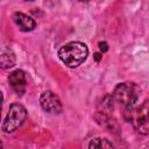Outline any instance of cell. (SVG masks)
<instances>
[{
	"label": "cell",
	"mask_w": 149,
	"mask_h": 149,
	"mask_svg": "<svg viewBox=\"0 0 149 149\" xmlns=\"http://www.w3.org/2000/svg\"><path fill=\"white\" fill-rule=\"evenodd\" d=\"M27 119V111L20 104H12L9 106L8 113L2 123V130L5 133H13L19 127L22 126Z\"/></svg>",
	"instance_id": "cell-3"
},
{
	"label": "cell",
	"mask_w": 149,
	"mask_h": 149,
	"mask_svg": "<svg viewBox=\"0 0 149 149\" xmlns=\"http://www.w3.org/2000/svg\"><path fill=\"white\" fill-rule=\"evenodd\" d=\"M130 119L139 133L143 135L149 134V101H146L141 107H139L135 112L133 108L130 109Z\"/></svg>",
	"instance_id": "cell-4"
},
{
	"label": "cell",
	"mask_w": 149,
	"mask_h": 149,
	"mask_svg": "<svg viewBox=\"0 0 149 149\" xmlns=\"http://www.w3.org/2000/svg\"><path fill=\"white\" fill-rule=\"evenodd\" d=\"M88 148L93 149V148H98V149H104V148H114V144L107 140V139H102V137H97V139H93L90 144H88Z\"/></svg>",
	"instance_id": "cell-9"
},
{
	"label": "cell",
	"mask_w": 149,
	"mask_h": 149,
	"mask_svg": "<svg viewBox=\"0 0 149 149\" xmlns=\"http://www.w3.org/2000/svg\"><path fill=\"white\" fill-rule=\"evenodd\" d=\"M78 1H80V2H86V1H88V0H78Z\"/></svg>",
	"instance_id": "cell-12"
},
{
	"label": "cell",
	"mask_w": 149,
	"mask_h": 149,
	"mask_svg": "<svg viewBox=\"0 0 149 149\" xmlns=\"http://www.w3.org/2000/svg\"><path fill=\"white\" fill-rule=\"evenodd\" d=\"M13 21L21 31H30L36 26L35 20L23 13H15L13 15Z\"/></svg>",
	"instance_id": "cell-7"
},
{
	"label": "cell",
	"mask_w": 149,
	"mask_h": 149,
	"mask_svg": "<svg viewBox=\"0 0 149 149\" xmlns=\"http://www.w3.org/2000/svg\"><path fill=\"white\" fill-rule=\"evenodd\" d=\"M8 81L10 84V86L17 93H22L24 91V87H26V84H27L26 74H24V72L22 70H15V71L9 73Z\"/></svg>",
	"instance_id": "cell-6"
},
{
	"label": "cell",
	"mask_w": 149,
	"mask_h": 149,
	"mask_svg": "<svg viewBox=\"0 0 149 149\" xmlns=\"http://www.w3.org/2000/svg\"><path fill=\"white\" fill-rule=\"evenodd\" d=\"M24 1H34V0H24Z\"/></svg>",
	"instance_id": "cell-13"
},
{
	"label": "cell",
	"mask_w": 149,
	"mask_h": 149,
	"mask_svg": "<svg viewBox=\"0 0 149 149\" xmlns=\"http://www.w3.org/2000/svg\"><path fill=\"white\" fill-rule=\"evenodd\" d=\"M88 55L87 47L78 41L69 42L58 50L59 59L69 68H77L83 64Z\"/></svg>",
	"instance_id": "cell-1"
},
{
	"label": "cell",
	"mask_w": 149,
	"mask_h": 149,
	"mask_svg": "<svg viewBox=\"0 0 149 149\" xmlns=\"http://www.w3.org/2000/svg\"><path fill=\"white\" fill-rule=\"evenodd\" d=\"M0 65L2 69H9L15 65V55L10 49H2L0 56Z\"/></svg>",
	"instance_id": "cell-8"
},
{
	"label": "cell",
	"mask_w": 149,
	"mask_h": 149,
	"mask_svg": "<svg viewBox=\"0 0 149 149\" xmlns=\"http://www.w3.org/2000/svg\"><path fill=\"white\" fill-rule=\"evenodd\" d=\"M98 45H99V49H100L101 52H106L108 50V44L106 42H99Z\"/></svg>",
	"instance_id": "cell-10"
},
{
	"label": "cell",
	"mask_w": 149,
	"mask_h": 149,
	"mask_svg": "<svg viewBox=\"0 0 149 149\" xmlns=\"http://www.w3.org/2000/svg\"><path fill=\"white\" fill-rule=\"evenodd\" d=\"M41 107L48 113H61L63 107L59 98L51 91H45L40 97Z\"/></svg>",
	"instance_id": "cell-5"
},
{
	"label": "cell",
	"mask_w": 149,
	"mask_h": 149,
	"mask_svg": "<svg viewBox=\"0 0 149 149\" xmlns=\"http://www.w3.org/2000/svg\"><path fill=\"white\" fill-rule=\"evenodd\" d=\"M101 54L100 52H94V55H93V58H94V61L95 62H100V59H101Z\"/></svg>",
	"instance_id": "cell-11"
},
{
	"label": "cell",
	"mask_w": 149,
	"mask_h": 149,
	"mask_svg": "<svg viewBox=\"0 0 149 149\" xmlns=\"http://www.w3.org/2000/svg\"><path fill=\"white\" fill-rule=\"evenodd\" d=\"M140 97V88L134 83H120L114 88L112 98L128 111L134 107Z\"/></svg>",
	"instance_id": "cell-2"
}]
</instances>
